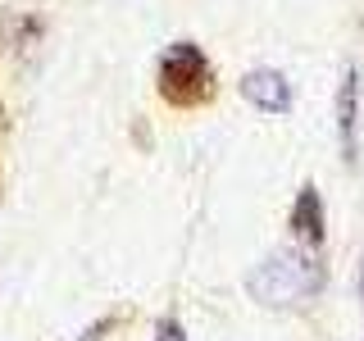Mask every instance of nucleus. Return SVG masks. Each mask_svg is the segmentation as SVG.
<instances>
[{
  "label": "nucleus",
  "instance_id": "obj_2",
  "mask_svg": "<svg viewBox=\"0 0 364 341\" xmlns=\"http://www.w3.org/2000/svg\"><path fill=\"white\" fill-rule=\"evenodd\" d=\"M159 87H164V96H173V100L205 96V91H210V64H205L200 45H191V41L168 45L164 64H159Z\"/></svg>",
  "mask_w": 364,
  "mask_h": 341
},
{
  "label": "nucleus",
  "instance_id": "obj_5",
  "mask_svg": "<svg viewBox=\"0 0 364 341\" xmlns=\"http://www.w3.org/2000/svg\"><path fill=\"white\" fill-rule=\"evenodd\" d=\"M291 227L305 237V242H323V200H318L314 187H301V196L291 205Z\"/></svg>",
  "mask_w": 364,
  "mask_h": 341
},
{
  "label": "nucleus",
  "instance_id": "obj_4",
  "mask_svg": "<svg viewBox=\"0 0 364 341\" xmlns=\"http://www.w3.org/2000/svg\"><path fill=\"white\" fill-rule=\"evenodd\" d=\"M355 100H360V77L355 68H346L337 87V136H341V155L346 159H355Z\"/></svg>",
  "mask_w": 364,
  "mask_h": 341
},
{
  "label": "nucleus",
  "instance_id": "obj_6",
  "mask_svg": "<svg viewBox=\"0 0 364 341\" xmlns=\"http://www.w3.org/2000/svg\"><path fill=\"white\" fill-rule=\"evenodd\" d=\"M155 341H187V332H182V323H173V318H159Z\"/></svg>",
  "mask_w": 364,
  "mask_h": 341
},
{
  "label": "nucleus",
  "instance_id": "obj_3",
  "mask_svg": "<svg viewBox=\"0 0 364 341\" xmlns=\"http://www.w3.org/2000/svg\"><path fill=\"white\" fill-rule=\"evenodd\" d=\"M242 96L255 109H264V114H287L291 109V87H287V77L273 73V68H255V73H246L242 77Z\"/></svg>",
  "mask_w": 364,
  "mask_h": 341
},
{
  "label": "nucleus",
  "instance_id": "obj_1",
  "mask_svg": "<svg viewBox=\"0 0 364 341\" xmlns=\"http://www.w3.org/2000/svg\"><path fill=\"white\" fill-rule=\"evenodd\" d=\"M250 296L259 305H301L323 287V269L305 250H273V255L246 278Z\"/></svg>",
  "mask_w": 364,
  "mask_h": 341
},
{
  "label": "nucleus",
  "instance_id": "obj_7",
  "mask_svg": "<svg viewBox=\"0 0 364 341\" xmlns=\"http://www.w3.org/2000/svg\"><path fill=\"white\" fill-rule=\"evenodd\" d=\"M105 328H109V318H105V323H96L91 332H82V341H100V337H105Z\"/></svg>",
  "mask_w": 364,
  "mask_h": 341
}]
</instances>
